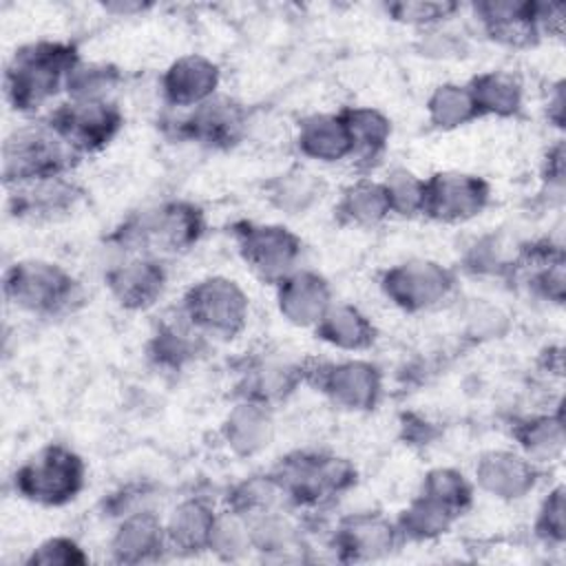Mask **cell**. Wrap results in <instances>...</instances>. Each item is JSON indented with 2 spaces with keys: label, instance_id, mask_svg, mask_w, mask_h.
Returning a JSON list of instances; mask_svg holds the SVG:
<instances>
[{
  "label": "cell",
  "instance_id": "1",
  "mask_svg": "<svg viewBox=\"0 0 566 566\" xmlns=\"http://www.w3.org/2000/svg\"><path fill=\"white\" fill-rule=\"evenodd\" d=\"M80 60L77 46L66 40H35L18 46L2 77L7 104L22 115L38 113L64 91L71 69Z\"/></svg>",
  "mask_w": 566,
  "mask_h": 566
},
{
  "label": "cell",
  "instance_id": "2",
  "mask_svg": "<svg viewBox=\"0 0 566 566\" xmlns=\"http://www.w3.org/2000/svg\"><path fill=\"white\" fill-rule=\"evenodd\" d=\"M206 232L203 210L186 199H170L130 214L111 241L126 254H179L190 250Z\"/></svg>",
  "mask_w": 566,
  "mask_h": 566
},
{
  "label": "cell",
  "instance_id": "3",
  "mask_svg": "<svg viewBox=\"0 0 566 566\" xmlns=\"http://www.w3.org/2000/svg\"><path fill=\"white\" fill-rule=\"evenodd\" d=\"M2 294L11 307L40 318L69 314L82 301L77 279L60 263L44 259L11 263L2 276Z\"/></svg>",
  "mask_w": 566,
  "mask_h": 566
},
{
  "label": "cell",
  "instance_id": "4",
  "mask_svg": "<svg viewBox=\"0 0 566 566\" xmlns=\"http://www.w3.org/2000/svg\"><path fill=\"white\" fill-rule=\"evenodd\" d=\"M287 506L321 509L356 484V467L325 451H292L272 471Z\"/></svg>",
  "mask_w": 566,
  "mask_h": 566
},
{
  "label": "cell",
  "instance_id": "5",
  "mask_svg": "<svg viewBox=\"0 0 566 566\" xmlns=\"http://www.w3.org/2000/svg\"><path fill=\"white\" fill-rule=\"evenodd\" d=\"M82 157L42 119L13 128L2 144V181L15 188L66 177Z\"/></svg>",
  "mask_w": 566,
  "mask_h": 566
},
{
  "label": "cell",
  "instance_id": "6",
  "mask_svg": "<svg viewBox=\"0 0 566 566\" xmlns=\"http://www.w3.org/2000/svg\"><path fill=\"white\" fill-rule=\"evenodd\" d=\"M86 482V462L62 442H51L24 460L13 473L15 493L38 506L73 502Z\"/></svg>",
  "mask_w": 566,
  "mask_h": 566
},
{
  "label": "cell",
  "instance_id": "7",
  "mask_svg": "<svg viewBox=\"0 0 566 566\" xmlns=\"http://www.w3.org/2000/svg\"><path fill=\"white\" fill-rule=\"evenodd\" d=\"M179 310L203 338L232 340L248 325L250 298L234 279L212 274L184 292Z\"/></svg>",
  "mask_w": 566,
  "mask_h": 566
},
{
  "label": "cell",
  "instance_id": "8",
  "mask_svg": "<svg viewBox=\"0 0 566 566\" xmlns=\"http://www.w3.org/2000/svg\"><path fill=\"white\" fill-rule=\"evenodd\" d=\"M232 237L239 256L263 283L276 285L298 270L303 241L290 228L281 223L237 221L232 226Z\"/></svg>",
  "mask_w": 566,
  "mask_h": 566
},
{
  "label": "cell",
  "instance_id": "9",
  "mask_svg": "<svg viewBox=\"0 0 566 566\" xmlns=\"http://www.w3.org/2000/svg\"><path fill=\"white\" fill-rule=\"evenodd\" d=\"M378 287L402 312L418 314L442 305L455 290V272L431 259H407L380 272Z\"/></svg>",
  "mask_w": 566,
  "mask_h": 566
},
{
  "label": "cell",
  "instance_id": "10",
  "mask_svg": "<svg viewBox=\"0 0 566 566\" xmlns=\"http://www.w3.org/2000/svg\"><path fill=\"white\" fill-rule=\"evenodd\" d=\"M305 382H312L334 407L352 413L371 411L382 396V371L365 358L307 360Z\"/></svg>",
  "mask_w": 566,
  "mask_h": 566
},
{
  "label": "cell",
  "instance_id": "11",
  "mask_svg": "<svg viewBox=\"0 0 566 566\" xmlns=\"http://www.w3.org/2000/svg\"><path fill=\"white\" fill-rule=\"evenodd\" d=\"M44 122L80 155L106 148L124 126V113L111 99H66Z\"/></svg>",
  "mask_w": 566,
  "mask_h": 566
},
{
  "label": "cell",
  "instance_id": "12",
  "mask_svg": "<svg viewBox=\"0 0 566 566\" xmlns=\"http://www.w3.org/2000/svg\"><path fill=\"white\" fill-rule=\"evenodd\" d=\"M491 201V186L480 175L442 170L424 179V217L438 223H464L482 214Z\"/></svg>",
  "mask_w": 566,
  "mask_h": 566
},
{
  "label": "cell",
  "instance_id": "13",
  "mask_svg": "<svg viewBox=\"0 0 566 566\" xmlns=\"http://www.w3.org/2000/svg\"><path fill=\"white\" fill-rule=\"evenodd\" d=\"M166 283L164 261L150 254H128L104 274V285L113 301L130 312L150 310L161 298Z\"/></svg>",
  "mask_w": 566,
  "mask_h": 566
},
{
  "label": "cell",
  "instance_id": "14",
  "mask_svg": "<svg viewBox=\"0 0 566 566\" xmlns=\"http://www.w3.org/2000/svg\"><path fill=\"white\" fill-rule=\"evenodd\" d=\"M245 126V108L230 97L214 95L177 122V135L210 148H230L241 142Z\"/></svg>",
  "mask_w": 566,
  "mask_h": 566
},
{
  "label": "cell",
  "instance_id": "15",
  "mask_svg": "<svg viewBox=\"0 0 566 566\" xmlns=\"http://www.w3.org/2000/svg\"><path fill=\"white\" fill-rule=\"evenodd\" d=\"M402 542L396 522L380 513H354L338 522L332 546L343 562H367L389 555Z\"/></svg>",
  "mask_w": 566,
  "mask_h": 566
},
{
  "label": "cell",
  "instance_id": "16",
  "mask_svg": "<svg viewBox=\"0 0 566 566\" xmlns=\"http://www.w3.org/2000/svg\"><path fill=\"white\" fill-rule=\"evenodd\" d=\"M221 71L201 53H186L172 60L159 77L161 97L170 108H195L217 95Z\"/></svg>",
  "mask_w": 566,
  "mask_h": 566
},
{
  "label": "cell",
  "instance_id": "17",
  "mask_svg": "<svg viewBox=\"0 0 566 566\" xmlns=\"http://www.w3.org/2000/svg\"><path fill=\"white\" fill-rule=\"evenodd\" d=\"M482 33L509 49H528L537 44L539 29L535 2L531 0H486L471 4Z\"/></svg>",
  "mask_w": 566,
  "mask_h": 566
},
{
  "label": "cell",
  "instance_id": "18",
  "mask_svg": "<svg viewBox=\"0 0 566 566\" xmlns=\"http://www.w3.org/2000/svg\"><path fill=\"white\" fill-rule=\"evenodd\" d=\"M276 307L294 327H316L334 303L329 281L316 270L298 268L276 285Z\"/></svg>",
  "mask_w": 566,
  "mask_h": 566
},
{
  "label": "cell",
  "instance_id": "19",
  "mask_svg": "<svg viewBox=\"0 0 566 566\" xmlns=\"http://www.w3.org/2000/svg\"><path fill=\"white\" fill-rule=\"evenodd\" d=\"M539 478V469L526 455L493 449L480 455L475 464V484L491 497L513 502L526 497Z\"/></svg>",
  "mask_w": 566,
  "mask_h": 566
},
{
  "label": "cell",
  "instance_id": "20",
  "mask_svg": "<svg viewBox=\"0 0 566 566\" xmlns=\"http://www.w3.org/2000/svg\"><path fill=\"white\" fill-rule=\"evenodd\" d=\"M305 382V363H290L279 356H256L239 369L237 398L274 405L285 400Z\"/></svg>",
  "mask_w": 566,
  "mask_h": 566
},
{
  "label": "cell",
  "instance_id": "21",
  "mask_svg": "<svg viewBox=\"0 0 566 566\" xmlns=\"http://www.w3.org/2000/svg\"><path fill=\"white\" fill-rule=\"evenodd\" d=\"M168 551L166 524L150 509H137L124 517L111 537V555L117 564L157 562Z\"/></svg>",
  "mask_w": 566,
  "mask_h": 566
},
{
  "label": "cell",
  "instance_id": "22",
  "mask_svg": "<svg viewBox=\"0 0 566 566\" xmlns=\"http://www.w3.org/2000/svg\"><path fill=\"white\" fill-rule=\"evenodd\" d=\"M272 407L256 400L237 398L221 422V438L226 447L239 458H252L261 453L272 442Z\"/></svg>",
  "mask_w": 566,
  "mask_h": 566
},
{
  "label": "cell",
  "instance_id": "23",
  "mask_svg": "<svg viewBox=\"0 0 566 566\" xmlns=\"http://www.w3.org/2000/svg\"><path fill=\"white\" fill-rule=\"evenodd\" d=\"M217 520H219V513L214 511L208 497L190 495L181 500L164 522L168 551H175L181 555L210 551Z\"/></svg>",
  "mask_w": 566,
  "mask_h": 566
},
{
  "label": "cell",
  "instance_id": "24",
  "mask_svg": "<svg viewBox=\"0 0 566 566\" xmlns=\"http://www.w3.org/2000/svg\"><path fill=\"white\" fill-rule=\"evenodd\" d=\"M7 190V212L15 219H49L69 212L82 197V190L69 179V175Z\"/></svg>",
  "mask_w": 566,
  "mask_h": 566
},
{
  "label": "cell",
  "instance_id": "25",
  "mask_svg": "<svg viewBox=\"0 0 566 566\" xmlns=\"http://www.w3.org/2000/svg\"><path fill=\"white\" fill-rule=\"evenodd\" d=\"M301 157L318 164L352 159V137L338 113H312L298 122L294 137Z\"/></svg>",
  "mask_w": 566,
  "mask_h": 566
},
{
  "label": "cell",
  "instance_id": "26",
  "mask_svg": "<svg viewBox=\"0 0 566 566\" xmlns=\"http://www.w3.org/2000/svg\"><path fill=\"white\" fill-rule=\"evenodd\" d=\"M206 340L190 321L177 310L175 316L164 318L157 329L153 332L148 340V358L164 369L179 371L188 363L197 360V356L203 352Z\"/></svg>",
  "mask_w": 566,
  "mask_h": 566
},
{
  "label": "cell",
  "instance_id": "27",
  "mask_svg": "<svg viewBox=\"0 0 566 566\" xmlns=\"http://www.w3.org/2000/svg\"><path fill=\"white\" fill-rule=\"evenodd\" d=\"M314 334L334 349L365 352L376 340V325L356 305L334 301L314 327Z\"/></svg>",
  "mask_w": 566,
  "mask_h": 566
},
{
  "label": "cell",
  "instance_id": "28",
  "mask_svg": "<svg viewBox=\"0 0 566 566\" xmlns=\"http://www.w3.org/2000/svg\"><path fill=\"white\" fill-rule=\"evenodd\" d=\"M340 115L352 137V161L360 166L380 161L391 137L389 117L371 106H345Z\"/></svg>",
  "mask_w": 566,
  "mask_h": 566
},
{
  "label": "cell",
  "instance_id": "29",
  "mask_svg": "<svg viewBox=\"0 0 566 566\" xmlns=\"http://www.w3.org/2000/svg\"><path fill=\"white\" fill-rule=\"evenodd\" d=\"M480 117L493 115V117H515L520 115L524 106V86L517 75L504 69H491L484 73H478L467 84Z\"/></svg>",
  "mask_w": 566,
  "mask_h": 566
},
{
  "label": "cell",
  "instance_id": "30",
  "mask_svg": "<svg viewBox=\"0 0 566 566\" xmlns=\"http://www.w3.org/2000/svg\"><path fill=\"white\" fill-rule=\"evenodd\" d=\"M391 214L382 181L360 177L349 184L336 203V217L345 226L376 228Z\"/></svg>",
  "mask_w": 566,
  "mask_h": 566
},
{
  "label": "cell",
  "instance_id": "31",
  "mask_svg": "<svg viewBox=\"0 0 566 566\" xmlns=\"http://www.w3.org/2000/svg\"><path fill=\"white\" fill-rule=\"evenodd\" d=\"M522 455L535 464L555 462L564 451L562 413H535L517 420L511 427Z\"/></svg>",
  "mask_w": 566,
  "mask_h": 566
},
{
  "label": "cell",
  "instance_id": "32",
  "mask_svg": "<svg viewBox=\"0 0 566 566\" xmlns=\"http://www.w3.org/2000/svg\"><path fill=\"white\" fill-rule=\"evenodd\" d=\"M460 515H455L444 504L418 493L398 515L396 526L402 537V542H427L444 535L453 522Z\"/></svg>",
  "mask_w": 566,
  "mask_h": 566
},
{
  "label": "cell",
  "instance_id": "33",
  "mask_svg": "<svg viewBox=\"0 0 566 566\" xmlns=\"http://www.w3.org/2000/svg\"><path fill=\"white\" fill-rule=\"evenodd\" d=\"M250 548L265 555V559H290V553L301 551L298 528L281 513L270 511L245 517Z\"/></svg>",
  "mask_w": 566,
  "mask_h": 566
},
{
  "label": "cell",
  "instance_id": "34",
  "mask_svg": "<svg viewBox=\"0 0 566 566\" xmlns=\"http://www.w3.org/2000/svg\"><path fill=\"white\" fill-rule=\"evenodd\" d=\"M427 117L440 130H455L475 122L480 113L467 84L444 82L427 97Z\"/></svg>",
  "mask_w": 566,
  "mask_h": 566
},
{
  "label": "cell",
  "instance_id": "35",
  "mask_svg": "<svg viewBox=\"0 0 566 566\" xmlns=\"http://www.w3.org/2000/svg\"><path fill=\"white\" fill-rule=\"evenodd\" d=\"M226 506H228V511H232L241 517H254L261 513L281 511L283 506H287V502H285V495H283L279 482L268 471L261 475H250V478L237 482L234 486H230V491L226 495Z\"/></svg>",
  "mask_w": 566,
  "mask_h": 566
},
{
  "label": "cell",
  "instance_id": "36",
  "mask_svg": "<svg viewBox=\"0 0 566 566\" xmlns=\"http://www.w3.org/2000/svg\"><path fill=\"white\" fill-rule=\"evenodd\" d=\"M268 199L287 214H301L321 199V181L303 168H292L268 184Z\"/></svg>",
  "mask_w": 566,
  "mask_h": 566
},
{
  "label": "cell",
  "instance_id": "37",
  "mask_svg": "<svg viewBox=\"0 0 566 566\" xmlns=\"http://www.w3.org/2000/svg\"><path fill=\"white\" fill-rule=\"evenodd\" d=\"M122 82V71L108 62L80 60L64 84L69 99H108L115 86Z\"/></svg>",
  "mask_w": 566,
  "mask_h": 566
},
{
  "label": "cell",
  "instance_id": "38",
  "mask_svg": "<svg viewBox=\"0 0 566 566\" xmlns=\"http://www.w3.org/2000/svg\"><path fill=\"white\" fill-rule=\"evenodd\" d=\"M418 493L444 504L455 515H462L464 511H469V506L473 502L471 482L464 478L462 471L451 469V467H436V469L427 471L420 482Z\"/></svg>",
  "mask_w": 566,
  "mask_h": 566
},
{
  "label": "cell",
  "instance_id": "39",
  "mask_svg": "<svg viewBox=\"0 0 566 566\" xmlns=\"http://www.w3.org/2000/svg\"><path fill=\"white\" fill-rule=\"evenodd\" d=\"M387 15L407 27L416 29H433L449 20L453 13L460 11L458 2H438V0H400L385 4Z\"/></svg>",
  "mask_w": 566,
  "mask_h": 566
},
{
  "label": "cell",
  "instance_id": "40",
  "mask_svg": "<svg viewBox=\"0 0 566 566\" xmlns=\"http://www.w3.org/2000/svg\"><path fill=\"white\" fill-rule=\"evenodd\" d=\"M382 186L387 190L391 214L416 217L422 212L424 177H418L409 168H394L382 179Z\"/></svg>",
  "mask_w": 566,
  "mask_h": 566
},
{
  "label": "cell",
  "instance_id": "41",
  "mask_svg": "<svg viewBox=\"0 0 566 566\" xmlns=\"http://www.w3.org/2000/svg\"><path fill=\"white\" fill-rule=\"evenodd\" d=\"M517 259L506 256L504 243L489 234L478 239L464 254V270H469L475 276H500L509 270H515Z\"/></svg>",
  "mask_w": 566,
  "mask_h": 566
},
{
  "label": "cell",
  "instance_id": "42",
  "mask_svg": "<svg viewBox=\"0 0 566 566\" xmlns=\"http://www.w3.org/2000/svg\"><path fill=\"white\" fill-rule=\"evenodd\" d=\"M88 555L84 548L66 535H53L40 542L27 557V564L35 566H80L86 564Z\"/></svg>",
  "mask_w": 566,
  "mask_h": 566
},
{
  "label": "cell",
  "instance_id": "43",
  "mask_svg": "<svg viewBox=\"0 0 566 566\" xmlns=\"http://www.w3.org/2000/svg\"><path fill=\"white\" fill-rule=\"evenodd\" d=\"M564 522V486L557 484L544 497L537 517H535V535L551 546H562L566 537Z\"/></svg>",
  "mask_w": 566,
  "mask_h": 566
},
{
  "label": "cell",
  "instance_id": "44",
  "mask_svg": "<svg viewBox=\"0 0 566 566\" xmlns=\"http://www.w3.org/2000/svg\"><path fill=\"white\" fill-rule=\"evenodd\" d=\"M535 20L539 35H562L566 22L564 2H535Z\"/></svg>",
  "mask_w": 566,
  "mask_h": 566
},
{
  "label": "cell",
  "instance_id": "45",
  "mask_svg": "<svg viewBox=\"0 0 566 566\" xmlns=\"http://www.w3.org/2000/svg\"><path fill=\"white\" fill-rule=\"evenodd\" d=\"M544 181L548 188L562 192L564 188V144L557 139L553 148H548L546 159H544Z\"/></svg>",
  "mask_w": 566,
  "mask_h": 566
},
{
  "label": "cell",
  "instance_id": "46",
  "mask_svg": "<svg viewBox=\"0 0 566 566\" xmlns=\"http://www.w3.org/2000/svg\"><path fill=\"white\" fill-rule=\"evenodd\" d=\"M146 9H150V4H144V2H108V4H104V11H108L113 15H119V18L144 13Z\"/></svg>",
  "mask_w": 566,
  "mask_h": 566
},
{
  "label": "cell",
  "instance_id": "47",
  "mask_svg": "<svg viewBox=\"0 0 566 566\" xmlns=\"http://www.w3.org/2000/svg\"><path fill=\"white\" fill-rule=\"evenodd\" d=\"M548 119L562 128L564 124V91H562V84L555 86V95L553 99H548Z\"/></svg>",
  "mask_w": 566,
  "mask_h": 566
}]
</instances>
